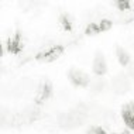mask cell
<instances>
[{"label":"cell","instance_id":"52a82bcc","mask_svg":"<svg viewBox=\"0 0 134 134\" xmlns=\"http://www.w3.org/2000/svg\"><path fill=\"white\" fill-rule=\"evenodd\" d=\"M89 86H90V89H92V92L99 93V92H102V90L104 89L106 82H104V79L102 76H96V78H93L92 81H90Z\"/></svg>","mask_w":134,"mask_h":134},{"label":"cell","instance_id":"ba28073f","mask_svg":"<svg viewBox=\"0 0 134 134\" xmlns=\"http://www.w3.org/2000/svg\"><path fill=\"white\" fill-rule=\"evenodd\" d=\"M116 55H117V59L121 65H129L130 64V55L127 54V51H126L124 48L117 47V48H116Z\"/></svg>","mask_w":134,"mask_h":134},{"label":"cell","instance_id":"8fae6325","mask_svg":"<svg viewBox=\"0 0 134 134\" xmlns=\"http://www.w3.org/2000/svg\"><path fill=\"white\" fill-rule=\"evenodd\" d=\"M129 74L131 75V76H134V64L130 65V71H129Z\"/></svg>","mask_w":134,"mask_h":134},{"label":"cell","instance_id":"9c48e42d","mask_svg":"<svg viewBox=\"0 0 134 134\" xmlns=\"http://www.w3.org/2000/svg\"><path fill=\"white\" fill-rule=\"evenodd\" d=\"M99 28H100V31H104V30H109V28L111 27V21L110 20H100L99 21Z\"/></svg>","mask_w":134,"mask_h":134},{"label":"cell","instance_id":"277c9868","mask_svg":"<svg viewBox=\"0 0 134 134\" xmlns=\"http://www.w3.org/2000/svg\"><path fill=\"white\" fill-rule=\"evenodd\" d=\"M106 71H107L106 59H104L103 54L97 52L95 59H93V72L96 74V76H102V75L106 74Z\"/></svg>","mask_w":134,"mask_h":134},{"label":"cell","instance_id":"6da1fadb","mask_svg":"<svg viewBox=\"0 0 134 134\" xmlns=\"http://www.w3.org/2000/svg\"><path fill=\"white\" fill-rule=\"evenodd\" d=\"M110 86H111V90L117 95H123L126 93L130 88V79L127 75H116V76L111 79L110 82Z\"/></svg>","mask_w":134,"mask_h":134},{"label":"cell","instance_id":"5b68a950","mask_svg":"<svg viewBox=\"0 0 134 134\" xmlns=\"http://www.w3.org/2000/svg\"><path fill=\"white\" fill-rule=\"evenodd\" d=\"M123 120L130 129H134V103H129L123 107Z\"/></svg>","mask_w":134,"mask_h":134},{"label":"cell","instance_id":"30bf717a","mask_svg":"<svg viewBox=\"0 0 134 134\" xmlns=\"http://www.w3.org/2000/svg\"><path fill=\"white\" fill-rule=\"evenodd\" d=\"M86 134H104V131L102 129H97V127H93V129H90Z\"/></svg>","mask_w":134,"mask_h":134},{"label":"cell","instance_id":"7a4b0ae2","mask_svg":"<svg viewBox=\"0 0 134 134\" xmlns=\"http://www.w3.org/2000/svg\"><path fill=\"white\" fill-rule=\"evenodd\" d=\"M62 47L57 45L52 47V48H47V49H41V52L37 55V58L40 61H44V62H51V61H55L57 58H59L62 55Z\"/></svg>","mask_w":134,"mask_h":134},{"label":"cell","instance_id":"7c38bea8","mask_svg":"<svg viewBox=\"0 0 134 134\" xmlns=\"http://www.w3.org/2000/svg\"><path fill=\"white\" fill-rule=\"evenodd\" d=\"M119 134H127V133H119Z\"/></svg>","mask_w":134,"mask_h":134},{"label":"cell","instance_id":"8992f818","mask_svg":"<svg viewBox=\"0 0 134 134\" xmlns=\"http://www.w3.org/2000/svg\"><path fill=\"white\" fill-rule=\"evenodd\" d=\"M49 93H51V86H49V83L42 82L37 89V99L40 102H41V100H45L47 97L49 96Z\"/></svg>","mask_w":134,"mask_h":134},{"label":"cell","instance_id":"3957f363","mask_svg":"<svg viewBox=\"0 0 134 134\" xmlns=\"http://www.w3.org/2000/svg\"><path fill=\"white\" fill-rule=\"evenodd\" d=\"M69 79L72 82L75 83L76 86H82V88H86V86L90 83V76L86 72H83L81 69H76V68H74V69H71L69 72Z\"/></svg>","mask_w":134,"mask_h":134}]
</instances>
